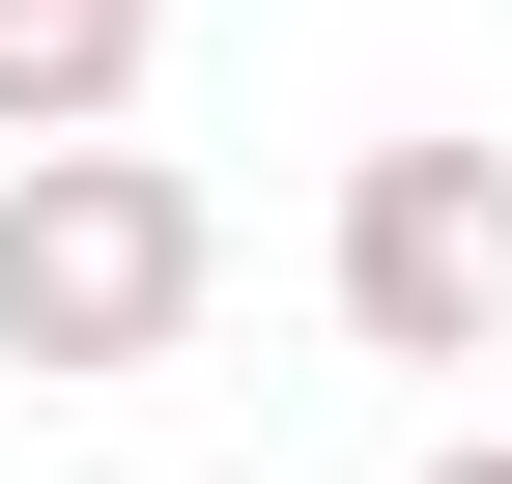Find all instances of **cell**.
<instances>
[{
  "label": "cell",
  "instance_id": "7a4b0ae2",
  "mask_svg": "<svg viewBox=\"0 0 512 484\" xmlns=\"http://www.w3.org/2000/svg\"><path fill=\"white\" fill-rule=\"evenodd\" d=\"M313 285H342L370 371H484L512 342V143H342V228H313Z\"/></svg>",
  "mask_w": 512,
  "mask_h": 484
},
{
  "label": "cell",
  "instance_id": "3957f363",
  "mask_svg": "<svg viewBox=\"0 0 512 484\" xmlns=\"http://www.w3.org/2000/svg\"><path fill=\"white\" fill-rule=\"evenodd\" d=\"M143 57H171V0H0V171L29 143H114Z\"/></svg>",
  "mask_w": 512,
  "mask_h": 484
},
{
  "label": "cell",
  "instance_id": "6da1fadb",
  "mask_svg": "<svg viewBox=\"0 0 512 484\" xmlns=\"http://www.w3.org/2000/svg\"><path fill=\"white\" fill-rule=\"evenodd\" d=\"M200 285H228V200H200L171 143H29V171H0V371H29V399L171 371Z\"/></svg>",
  "mask_w": 512,
  "mask_h": 484
},
{
  "label": "cell",
  "instance_id": "277c9868",
  "mask_svg": "<svg viewBox=\"0 0 512 484\" xmlns=\"http://www.w3.org/2000/svg\"><path fill=\"white\" fill-rule=\"evenodd\" d=\"M427 484H512V428H456V456H427Z\"/></svg>",
  "mask_w": 512,
  "mask_h": 484
}]
</instances>
